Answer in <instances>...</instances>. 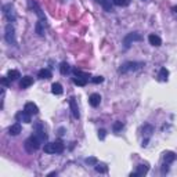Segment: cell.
Masks as SVG:
<instances>
[{"mask_svg": "<svg viewBox=\"0 0 177 177\" xmlns=\"http://www.w3.org/2000/svg\"><path fill=\"white\" fill-rule=\"evenodd\" d=\"M63 151H64L63 141L44 144V152H46V154H60V152H63Z\"/></svg>", "mask_w": 177, "mask_h": 177, "instance_id": "6da1fadb", "label": "cell"}, {"mask_svg": "<svg viewBox=\"0 0 177 177\" xmlns=\"http://www.w3.org/2000/svg\"><path fill=\"white\" fill-rule=\"evenodd\" d=\"M40 144H42V141L37 138V136L36 134H33V136H31V137L28 138V140L25 141V147H26V149L28 151H36L37 148L40 147Z\"/></svg>", "mask_w": 177, "mask_h": 177, "instance_id": "7a4b0ae2", "label": "cell"}, {"mask_svg": "<svg viewBox=\"0 0 177 177\" xmlns=\"http://www.w3.org/2000/svg\"><path fill=\"white\" fill-rule=\"evenodd\" d=\"M4 37H6V42H7V43H10V44L15 43V35H14V28H13V25H11V24H8V25L6 26V35H4Z\"/></svg>", "mask_w": 177, "mask_h": 177, "instance_id": "3957f363", "label": "cell"}, {"mask_svg": "<svg viewBox=\"0 0 177 177\" xmlns=\"http://www.w3.org/2000/svg\"><path fill=\"white\" fill-rule=\"evenodd\" d=\"M3 13H4L6 18H7L8 21H14V19H15V14H14V11H13V6H11V4H6V6H3Z\"/></svg>", "mask_w": 177, "mask_h": 177, "instance_id": "277c9868", "label": "cell"}, {"mask_svg": "<svg viewBox=\"0 0 177 177\" xmlns=\"http://www.w3.org/2000/svg\"><path fill=\"white\" fill-rule=\"evenodd\" d=\"M15 118H17V120H18V122L31 123V114H28L25 110L21 111V112H18V114L15 115Z\"/></svg>", "mask_w": 177, "mask_h": 177, "instance_id": "5b68a950", "label": "cell"}, {"mask_svg": "<svg viewBox=\"0 0 177 177\" xmlns=\"http://www.w3.org/2000/svg\"><path fill=\"white\" fill-rule=\"evenodd\" d=\"M134 40H141V36L138 33H129L127 36L125 37V47L126 49H129L132 42H134Z\"/></svg>", "mask_w": 177, "mask_h": 177, "instance_id": "8992f818", "label": "cell"}, {"mask_svg": "<svg viewBox=\"0 0 177 177\" xmlns=\"http://www.w3.org/2000/svg\"><path fill=\"white\" fill-rule=\"evenodd\" d=\"M69 107H71V111H72L73 116H75L76 119H79V116H80V112H79L78 104H76V101H75V98H73V97H71V98H69Z\"/></svg>", "mask_w": 177, "mask_h": 177, "instance_id": "52a82bcc", "label": "cell"}, {"mask_svg": "<svg viewBox=\"0 0 177 177\" xmlns=\"http://www.w3.org/2000/svg\"><path fill=\"white\" fill-rule=\"evenodd\" d=\"M24 110L28 112V114H31V115L39 114V108H37V105L33 104V102H26L25 107H24Z\"/></svg>", "mask_w": 177, "mask_h": 177, "instance_id": "ba28073f", "label": "cell"}, {"mask_svg": "<svg viewBox=\"0 0 177 177\" xmlns=\"http://www.w3.org/2000/svg\"><path fill=\"white\" fill-rule=\"evenodd\" d=\"M138 65H140V64H137V63H126V64H123V65L120 67L119 72L125 73V72H127V71H133V69H137V68H138Z\"/></svg>", "mask_w": 177, "mask_h": 177, "instance_id": "9c48e42d", "label": "cell"}, {"mask_svg": "<svg viewBox=\"0 0 177 177\" xmlns=\"http://www.w3.org/2000/svg\"><path fill=\"white\" fill-rule=\"evenodd\" d=\"M88 102H90V105L91 107H98L100 105V102H101V96L100 94H97V93H94V94H91L90 97H88Z\"/></svg>", "mask_w": 177, "mask_h": 177, "instance_id": "30bf717a", "label": "cell"}, {"mask_svg": "<svg viewBox=\"0 0 177 177\" xmlns=\"http://www.w3.org/2000/svg\"><path fill=\"white\" fill-rule=\"evenodd\" d=\"M148 42L152 44V46H155V47H159L162 44V39L158 36V35H155V33H151L148 36Z\"/></svg>", "mask_w": 177, "mask_h": 177, "instance_id": "8fae6325", "label": "cell"}, {"mask_svg": "<svg viewBox=\"0 0 177 177\" xmlns=\"http://www.w3.org/2000/svg\"><path fill=\"white\" fill-rule=\"evenodd\" d=\"M32 83H33V78H31V76H24V78L21 79V82H19V87L26 88V87L31 86Z\"/></svg>", "mask_w": 177, "mask_h": 177, "instance_id": "7c38bea8", "label": "cell"}, {"mask_svg": "<svg viewBox=\"0 0 177 177\" xmlns=\"http://www.w3.org/2000/svg\"><path fill=\"white\" fill-rule=\"evenodd\" d=\"M44 25H46V19H39L36 24V33L39 36H44Z\"/></svg>", "mask_w": 177, "mask_h": 177, "instance_id": "4fadbf2b", "label": "cell"}, {"mask_svg": "<svg viewBox=\"0 0 177 177\" xmlns=\"http://www.w3.org/2000/svg\"><path fill=\"white\" fill-rule=\"evenodd\" d=\"M163 161L166 162V163H172V162L176 161V154L175 152H170V151L165 152L163 154Z\"/></svg>", "mask_w": 177, "mask_h": 177, "instance_id": "5bb4252c", "label": "cell"}, {"mask_svg": "<svg viewBox=\"0 0 177 177\" xmlns=\"http://www.w3.org/2000/svg\"><path fill=\"white\" fill-rule=\"evenodd\" d=\"M63 86H61L60 83H53V86H51V93L53 94H55V96H61L63 94Z\"/></svg>", "mask_w": 177, "mask_h": 177, "instance_id": "9a60e30c", "label": "cell"}, {"mask_svg": "<svg viewBox=\"0 0 177 177\" xmlns=\"http://www.w3.org/2000/svg\"><path fill=\"white\" fill-rule=\"evenodd\" d=\"M159 80L161 82H166L167 80V78H169V71L166 69V68H162L161 71H159Z\"/></svg>", "mask_w": 177, "mask_h": 177, "instance_id": "2e32d148", "label": "cell"}, {"mask_svg": "<svg viewBox=\"0 0 177 177\" xmlns=\"http://www.w3.org/2000/svg\"><path fill=\"white\" fill-rule=\"evenodd\" d=\"M147 172H148V165H138L137 170H136L137 176H144L147 175Z\"/></svg>", "mask_w": 177, "mask_h": 177, "instance_id": "e0dca14e", "label": "cell"}, {"mask_svg": "<svg viewBox=\"0 0 177 177\" xmlns=\"http://www.w3.org/2000/svg\"><path fill=\"white\" fill-rule=\"evenodd\" d=\"M8 132H10L11 136H18L19 133H21V125H19V123H15V125L11 126Z\"/></svg>", "mask_w": 177, "mask_h": 177, "instance_id": "ac0fdd59", "label": "cell"}, {"mask_svg": "<svg viewBox=\"0 0 177 177\" xmlns=\"http://www.w3.org/2000/svg\"><path fill=\"white\" fill-rule=\"evenodd\" d=\"M88 79L83 78V76H76V78H73V83L78 84V86H86Z\"/></svg>", "mask_w": 177, "mask_h": 177, "instance_id": "d6986e66", "label": "cell"}, {"mask_svg": "<svg viewBox=\"0 0 177 177\" xmlns=\"http://www.w3.org/2000/svg\"><path fill=\"white\" fill-rule=\"evenodd\" d=\"M7 78L10 79V80H17V79L19 78V72L18 71H15V69H10L8 71V73H7Z\"/></svg>", "mask_w": 177, "mask_h": 177, "instance_id": "ffe728a7", "label": "cell"}, {"mask_svg": "<svg viewBox=\"0 0 177 177\" xmlns=\"http://www.w3.org/2000/svg\"><path fill=\"white\" fill-rule=\"evenodd\" d=\"M97 3H100V4L104 7V10L105 11H108V13H111L112 11V7H111V3L108 2V0H96Z\"/></svg>", "mask_w": 177, "mask_h": 177, "instance_id": "44dd1931", "label": "cell"}, {"mask_svg": "<svg viewBox=\"0 0 177 177\" xmlns=\"http://www.w3.org/2000/svg\"><path fill=\"white\" fill-rule=\"evenodd\" d=\"M37 75H39L40 79H50L51 78V72H50V69H40Z\"/></svg>", "mask_w": 177, "mask_h": 177, "instance_id": "7402d4cb", "label": "cell"}, {"mask_svg": "<svg viewBox=\"0 0 177 177\" xmlns=\"http://www.w3.org/2000/svg\"><path fill=\"white\" fill-rule=\"evenodd\" d=\"M69 71H71L69 64H68V63H61V65H60V72L63 73V75H65V73H68Z\"/></svg>", "mask_w": 177, "mask_h": 177, "instance_id": "603a6c76", "label": "cell"}, {"mask_svg": "<svg viewBox=\"0 0 177 177\" xmlns=\"http://www.w3.org/2000/svg\"><path fill=\"white\" fill-rule=\"evenodd\" d=\"M112 2H114L115 6H122V7L130 4V0H112Z\"/></svg>", "mask_w": 177, "mask_h": 177, "instance_id": "cb8c5ba5", "label": "cell"}, {"mask_svg": "<svg viewBox=\"0 0 177 177\" xmlns=\"http://www.w3.org/2000/svg\"><path fill=\"white\" fill-rule=\"evenodd\" d=\"M112 129H114V132H119L123 129V123L122 122H115L114 126H112Z\"/></svg>", "mask_w": 177, "mask_h": 177, "instance_id": "d4e9b609", "label": "cell"}, {"mask_svg": "<svg viewBox=\"0 0 177 177\" xmlns=\"http://www.w3.org/2000/svg\"><path fill=\"white\" fill-rule=\"evenodd\" d=\"M84 162H86L87 165H97V162L98 161H97V158H94V156H88V158H86V161Z\"/></svg>", "mask_w": 177, "mask_h": 177, "instance_id": "484cf974", "label": "cell"}, {"mask_svg": "<svg viewBox=\"0 0 177 177\" xmlns=\"http://www.w3.org/2000/svg\"><path fill=\"white\" fill-rule=\"evenodd\" d=\"M91 80H93V83L98 84V83H102V82H104V78H102V76H94Z\"/></svg>", "mask_w": 177, "mask_h": 177, "instance_id": "4316f807", "label": "cell"}, {"mask_svg": "<svg viewBox=\"0 0 177 177\" xmlns=\"http://www.w3.org/2000/svg\"><path fill=\"white\" fill-rule=\"evenodd\" d=\"M96 170H97V172H100V173H105V172H107V167H104L101 165V166H96Z\"/></svg>", "mask_w": 177, "mask_h": 177, "instance_id": "83f0119b", "label": "cell"}, {"mask_svg": "<svg viewBox=\"0 0 177 177\" xmlns=\"http://www.w3.org/2000/svg\"><path fill=\"white\" fill-rule=\"evenodd\" d=\"M105 133H107V132H105L104 129H101V130L98 132V137H100V140H104V138H105Z\"/></svg>", "mask_w": 177, "mask_h": 177, "instance_id": "f1b7e54d", "label": "cell"}, {"mask_svg": "<svg viewBox=\"0 0 177 177\" xmlns=\"http://www.w3.org/2000/svg\"><path fill=\"white\" fill-rule=\"evenodd\" d=\"M8 80H10L8 78H2V84H3V86L7 87V86H8Z\"/></svg>", "mask_w": 177, "mask_h": 177, "instance_id": "f546056e", "label": "cell"}, {"mask_svg": "<svg viewBox=\"0 0 177 177\" xmlns=\"http://www.w3.org/2000/svg\"><path fill=\"white\" fill-rule=\"evenodd\" d=\"M167 170H169V167H167V163L165 162V165H163V167H162V173H166Z\"/></svg>", "mask_w": 177, "mask_h": 177, "instance_id": "4dcf8cb0", "label": "cell"}, {"mask_svg": "<svg viewBox=\"0 0 177 177\" xmlns=\"http://www.w3.org/2000/svg\"><path fill=\"white\" fill-rule=\"evenodd\" d=\"M175 11H177V7H175Z\"/></svg>", "mask_w": 177, "mask_h": 177, "instance_id": "1f68e13d", "label": "cell"}, {"mask_svg": "<svg viewBox=\"0 0 177 177\" xmlns=\"http://www.w3.org/2000/svg\"><path fill=\"white\" fill-rule=\"evenodd\" d=\"M143 2H145V0H143Z\"/></svg>", "mask_w": 177, "mask_h": 177, "instance_id": "d6a6232c", "label": "cell"}]
</instances>
